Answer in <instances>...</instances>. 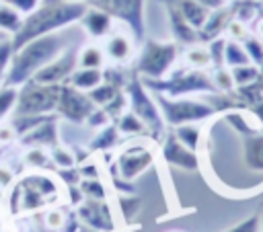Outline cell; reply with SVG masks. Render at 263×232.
I'll return each instance as SVG.
<instances>
[{"instance_id": "6", "label": "cell", "mask_w": 263, "mask_h": 232, "mask_svg": "<svg viewBox=\"0 0 263 232\" xmlns=\"http://www.w3.org/2000/svg\"><path fill=\"white\" fill-rule=\"evenodd\" d=\"M154 101L160 109V115L164 119V123H168L171 127L177 125H185V123H201L210 117H214L216 113H220L212 101H197V99H189V96H164L158 92H152Z\"/></svg>"}, {"instance_id": "30", "label": "cell", "mask_w": 263, "mask_h": 232, "mask_svg": "<svg viewBox=\"0 0 263 232\" xmlns=\"http://www.w3.org/2000/svg\"><path fill=\"white\" fill-rule=\"evenodd\" d=\"M173 136H175L183 146H187L189 150L197 152V148H199V140H201V129H199L195 123L177 125L175 131H173Z\"/></svg>"}, {"instance_id": "32", "label": "cell", "mask_w": 263, "mask_h": 232, "mask_svg": "<svg viewBox=\"0 0 263 232\" xmlns=\"http://www.w3.org/2000/svg\"><path fill=\"white\" fill-rule=\"evenodd\" d=\"M115 125H117L119 133H123V136H140V133L146 131L144 123H142L132 111H123V113L115 119Z\"/></svg>"}, {"instance_id": "40", "label": "cell", "mask_w": 263, "mask_h": 232, "mask_svg": "<svg viewBox=\"0 0 263 232\" xmlns=\"http://www.w3.org/2000/svg\"><path fill=\"white\" fill-rule=\"evenodd\" d=\"M249 35H251L249 25H245V23H240V21H236V18H232V21L228 23L226 31H224V37H226V39H232V41H238V43L245 41Z\"/></svg>"}, {"instance_id": "27", "label": "cell", "mask_w": 263, "mask_h": 232, "mask_svg": "<svg viewBox=\"0 0 263 232\" xmlns=\"http://www.w3.org/2000/svg\"><path fill=\"white\" fill-rule=\"evenodd\" d=\"M121 90H123V86H119V84L109 82V80L103 78V82H101L99 86H95L92 90H88L86 94L90 96V101L95 103V107H105V105H109Z\"/></svg>"}, {"instance_id": "8", "label": "cell", "mask_w": 263, "mask_h": 232, "mask_svg": "<svg viewBox=\"0 0 263 232\" xmlns=\"http://www.w3.org/2000/svg\"><path fill=\"white\" fill-rule=\"evenodd\" d=\"M90 4L103 8L113 21L123 23L134 41L146 39V0H95Z\"/></svg>"}, {"instance_id": "4", "label": "cell", "mask_w": 263, "mask_h": 232, "mask_svg": "<svg viewBox=\"0 0 263 232\" xmlns=\"http://www.w3.org/2000/svg\"><path fill=\"white\" fill-rule=\"evenodd\" d=\"M123 90H125V96H127L129 111L144 123L146 131L152 138L160 140L164 136V119H162L160 109L154 101V94L146 88V84L142 82V78L136 72L125 80Z\"/></svg>"}, {"instance_id": "22", "label": "cell", "mask_w": 263, "mask_h": 232, "mask_svg": "<svg viewBox=\"0 0 263 232\" xmlns=\"http://www.w3.org/2000/svg\"><path fill=\"white\" fill-rule=\"evenodd\" d=\"M185 66L187 68H195V70H208L212 68V60H210V51L205 47V43H195V45H187L185 53H183Z\"/></svg>"}, {"instance_id": "28", "label": "cell", "mask_w": 263, "mask_h": 232, "mask_svg": "<svg viewBox=\"0 0 263 232\" xmlns=\"http://www.w3.org/2000/svg\"><path fill=\"white\" fill-rule=\"evenodd\" d=\"M23 14L18 10H14L12 6L0 2V31L8 37H12L14 33H18L21 25H23Z\"/></svg>"}, {"instance_id": "46", "label": "cell", "mask_w": 263, "mask_h": 232, "mask_svg": "<svg viewBox=\"0 0 263 232\" xmlns=\"http://www.w3.org/2000/svg\"><path fill=\"white\" fill-rule=\"evenodd\" d=\"M251 25H253V31H251V33L263 41V14H259V16H257V18H255Z\"/></svg>"}, {"instance_id": "10", "label": "cell", "mask_w": 263, "mask_h": 232, "mask_svg": "<svg viewBox=\"0 0 263 232\" xmlns=\"http://www.w3.org/2000/svg\"><path fill=\"white\" fill-rule=\"evenodd\" d=\"M154 152L144 146V144H129L127 148H123V152H119L117 160H115V168L119 172L121 179L125 181H134L136 177L144 175L152 164H154Z\"/></svg>"}, {"instance_id": "17", "label": "cell", "mask_w": 263, "mask_h": 232, "mask_svg": "<svg viewBox=\"0 0 263 232\" xmlns=\"http://www.w3.org/2000/svg\"><path fill=\"white\" fill-rule=\"evenodd\" d=\"M164 2V8H166V18H168V27H171V33L175 37V43L179 45H195L199 43V37H197V29H193L183 16L181 12L177 10V6L171 2V0H162Z\"/></svg>"}, {"instance_id": "5", "label": "cell", "mask_w": 263, "mask_h": 232, "mask_svg": "<svg viewBox=\"0 0 263 232\" xmlns=\"http://www.w3.org/2000/svg\"><path fill=\"white\" fill-rule=\"evenodd\" d=\"M179 53H181V45L175 41L144 39L142 51L134 64V72L140 78H164L175 68Z\"/></svg>"}, {"instance_id": "13", "label": "cell", "mask_w": 263, "mask_h": 232, "mask_svg": "<svg viewBox=\"0 0 263 232\" xmlns=\"http://www.w3.org/2000/svg\"><path fill=\"white\" fill-rule=\"evenodd\" d=\"M160 156H162L166 166H173V168H179V170H185V172H197L199 170L197 152H193L187 146H183L173 133L162 140Z\"/></svg>"}, {"instance_id": "38", "label": "cell", "mask_w": 263, "mask_h": 232, "mask_svg": "<svg viewBox=\"0 0 263 232\" xmlns=\"http://www.w3.org/2000/svg\"><path fill=\"white\" fill-rule=\"evenodd\" d=\"M212 60V68H222L224 66V47H226V37H218L205 43Z\"/></svg>"}, {"instance_id": "3", "label": "cell", "mask_w": 263, "mask_h": 232, "mask_svg": "<svg viewBox=\"0 0 263 232\" xmlns=\"http://www.w3.org/2000/svg\"><path fill=\"white\" fill-rule=\"evenodd\" d=\"M150 92L164 96H189V94H218V88L208 70L195 68H173L164 78H142Z\"/></svg>"}, {"instance_id": "48", "label": "cell", "mask_w": 263, "mask_h": 232, "mask_svg": "<svg viewBox=\"0 0 263 232\" xmlns=\"http://www.w3.org/2000/svg\"><path fill=\"white\" fill-rule=\"evenodd\" d=\"M6 37H8V35H4V33L0 31V41H2V39H6Z\"/></svg>"}, {"instance_id": "41", "label": "cell", "mask_w": 263, "mask_h": 232, "mask_svg": "<svg viewBox=\"0 0 263 232\" xmlns=\"http://www.w3.org/2000/svg\"><path fill=\"white\" fill-rule=\"evenodd\" d=\"M25 162L29 166H33V168H47L51 164V158L45 154L43 148H31L27 152V156H25Z\"/></svg>"}, {"instance_id": "15", "label": "cell", "mask_w": 263, "mask_h": 232, "mask_svg": "<svg viewBox=\"0 0 263 232\" xmlns=\"http://www.w3.org/2000/svg\"><path fill=\"white\" fill-rule=\"evenodd\" d=\"M78 23L82 25L84 33L92 39H105L113 31V18L103 8L92 6V4L86 6V10H84V14Z\"/></svg>"}, {"instance_id": "36", "label": "cell", "mask_w": 263, "mask_h": 232, "mask_svg": "<svg viewBox=\"0 0 263 232\" xmlns=\"http://www.w3.org/2000/svg\"><path fill=\"white\" fill-rule=\"evenodd\" d=\"M212 80H214L218 92H224V94H232V92H234V82H232L230 70H228L226 66H222V68H214V72H212Z\"/></svg>"}, {"instance_id": "1", "label": "cell", "mask_w": 263, "mask_h": 232, "mask_svg": "<svg viewBox=\"0 0 263 232\" xmlns=\"http://www.w3.org/2000/svg\"><path fill=\"white\" fill-rule=\"evenodd\" d=\"M86 2L82 0H43L31 14L23 18L18 33H14L12 47H21L31 39L58 33L74 23H78L86 10Z\"/></svg>"}, {"instance_id": "34", "label": "cell", "mask_w": 263, "mask_h": 232, "mask_svg": "<svg viewBox=\"0 0 263 232\" xmlns=\"http://www.w3.org/2000/svg\"><path fill=\"white\" fill-rule=\"evenodd\" d=\"M240 43H242V47H245V51H247V55H249V62L263 70V41L251 33V35H249L245 41H240Z\"/></svg>"}, {"instance_id": "33", "label": "cell", "mask_w": 263, "mask_h": 232, "mask_svg": "<svg viewBox=\"0 0 263 232\" xmlns=\"http://www.w3.org/2000/svg\"><path fill=\"white\" fill-rule=\"evenodd\" d=\"M78 189H80L82 197H88V199H107V187L103 185L101 179H80Z\"/></svg>"}, {"instance_id": "43", "label": "cell", "mask_w": 263, "mask_h": 232, "mask_svg": "<svg viewBox=\"0 0 263 232\" xmlns=\"http://www.w3.org/2000/svg\"><path fill=\"white\" fill-rule=\"evenodd\" d=\"M0 2H4V4H8V6H12L14 10H18L23 16H27V14H31L43 0H0Z\"/></svg>"}, {"instance_id": "24", "label": "cell", "mask_w": 263, "mask_h": 232, "mask_svg": "<svg viewBox=\"0 0 263 232\" xmlns=\"http://www.w3.org/2000/svg\"><path fill=\"white\" fill-rule=\"evenodd\" d=\"M117 142H119V129H117V125L115 123H107L92 138V142L88 144V150L105 152V150H111L113 146H117Z\"/></svg>"}, {"instance_id": "14", "label": "cell", "mask_w": 263, "mask_h": 232, "mask_svg": "<svg viewBox=\"0 0 263 232\" xmlns=\"http://www.w3.org/2000/svg\"><path fill=\"white\" fill-rule=\"evenodd\" d=\"M103 51H105V57L117 66H125L134 60L136 55V41L132 35L127 33H121V31H111L107 37H105V43H103Z\"/></svg>"}, {"instance_id": "20", "label": "cell", "mask_w": 263, "mask_h": 232, "mask_svg": "<svg viewBox=\"0 0 263 232\" xmlns=\"http://www.w3.org/2000/svg\"><path fill=\"white\" fill-rule=\"evenodd\" d=\"M234 96L242 103V109H247L255 119L263 123V84L261 82L234 88Z\"/></svg>"}, {"instance_id": "39", "label": "cell", "mask_w": 263, "mask_h": 232, "mask_svg": "<svg viewBox=\"0 0 263 232\" xmlns=\"http://www.w3.org/2000/svg\"><path fill=\"white\" fill-rule=\"evenodd\" d=\"M12 39L6 37L0 41V86L4 84V78H6V72H8V64H10V57H12Z\"/></svg>"}, {"instance_id": "42", "label": "cell", "mask_w": 263, "mask_h": 232, "mask_svg": "<svg viewBox=\"0 0 263 232\" xmlns=\"http://www.w3.org/2000/svg\"><path fill=\"white\" fill-rule=\"evenodd\" d=\"M224 232H259V214H253V216L245 218L242 222L226 228Z\"/></svg>"}, {"instance_id": "2", "label": "cell", "mask_w": 263, "mask_h": 232, "mask_svg": "<svg viewBox=\"0 0 263 232\" xmlns=\"http://www.w3.org/2000/svg\"><path fill=\"white\" fill-rule=\"evenodd\" d=\"M66 47H68L66 39L62 35H58V33L31 39L25 45L16 47L12 51V57H10V64H8V72H6V78H4L2 86H16V88L23 86L45 64H49L53 57H58Z\"/></svg>"}, {"instance_id": "26", "label": "cell", "mask_w": 263, "mask_h": 232, "mask_svg": "<svg viewBox=\"0 0 263 232\" xmlns=\"http://www.w3.org/2000/svg\"><path fill=\"white\" fill-rule=\"evenodd\" d=\"M105 51L103 45L88 43L78 49V68H105Z\"/></svg>"}, {"instance_id": "50", "label": "cell", "mask_w": 263, "mask_h": 232, "mask_svg": "<svg viewBox=\"0 0 263 232\" xmlns=\"http://www.w3.org/2000/svg\"><path fill=\"white\" fill-rule=\"evenodd\" d=\"M82 2H86V4H90V2H95V0H82Z\"/></svg>"}, {"instance_id": "51", "label": "cell", "mask_w": 263, "mask_h": 232, "mask_svg": "<svg viewBox=\"0 0 263 232\" xmlns=\"http://www.w3.org/2000/svg\"><path fill=\"white\" fill-rule=\"evenodd\" d=\"M257 2H263V0H257Z\"/></svg>"}, {"instance_id": "37", "label": "cell", "mask_w": 263, "mask_h": 232, "mask_svg": "<svg viewBox=\"0 0 263 232\" xmlns=\"http://www.w3.org/2000/svg\"><path fill=\"white\" fill-rule=\"evenodd\" d=\"M49 158H51V162H53L58 168H72V166H76V158H74V152H70V150L62 148L60 144L51 148V154H49Z\"/></svg>"}, {"instance_id": "18", "label": "cell", "mask_w": 263, "mask_h": 232, "mask_svg": "<svg viewBox=\"0 0 263 232\" xmlns=\"http://www.w3.org/2000/svg\"><path fill=\"white\" fill-rule=\"evenodd\" d=\"M232 21V8H230V2L222 8H216V10H210L205 23L199 27L197 31V37H199V43H208L212 39H218V37H224V31L228 27V23Z\"/></svg>"}, {"instance_id": "49", "label": "cell", "mask_w": 263, "mask_h": 232, "mask_svg": "<svg viewBox=\"0 0 263 232\" xmlns=\"http://www.w3.org/2000/svg\"><path fill=\"white\" fill-rule=\"evenodd\" d=\"M259 82H261V84H263V70H261V80H259Z\"/></svg>"}, {"instance_id": "16", "label": "cell", "mask_w": 263, "mask_h": 232, "mask_svg": "<svg viewBox=\"0 0 263 232\" xmlns=\"http://www.w3.org/2000/svg\"><path fill=\"white\" fill-rule=\"evenodd\" d=\"M58 115L49 117L47 121L21 136V144L29 148H53L58 146Z\"/></svg>"}, {"instance_id": "29", "label": "cell", "mask_w": 263, "mask_h": 232, "mask_svg": "<svg viewBox=\"0 0 263 232\" xmlns=\"http://www.w3.org/2000/svg\"><path fill=\"white\" fill-rule=\"evenodd\" d=\"M228 70H230V76H232L234 88L249 86V84H255V82H259V80H261V68H257L255 64H245V66L228 68Z\"/></svg>"}, {"instance_id": "31", "label": "cell", "mask_w": 263, "mask_h": 232, "mask_svg": "<svg viewBox=\"0 0 263 232\" xmlns=\"http://www.w3.org/2000/svg\"><path fill=\"white\" fill-rule=\"evenodd\" d=\"M245 64H251V62H249V55H247L242 43L232 41V39H226V47H224V66H226V68H236V66H245Z\"/></svg>"}, {"instance_id": "47", "label": "cell", "mask_w": 263, "mask_h": 232, "mask_svg": "<svg viewBox=\"0 0 263 232\" xmlns=\"http://www.w3.org/2000/svg\"><path fill=\"white\" fill-rule=\"evenodd\" d=\"M259 232H263V209L259 214Z\"/></svg>"}, {"instance_id": "21", "label": "cell", "mask_w": 263, "mask_h": 232, "mask_svg": "<svg viewBox=\"0 0 263 232\" xmlns=\"http://www.w3.org/2000/svg\"><path fill=\"white\" fill-rule=\"evenodd\" d=\"M101 82H103V68H76L68 80V84H72L82 92L92 90Z\"/></svg>"}, {"instance_id": "11", "label": "cell", "mask_w": 263, "mask_h": 232, "mask_svg": "<svg viewBox=\"0 0 263 232\" xmlns=\"http://www.w3.org/2000/svg\"><path fill=\"white\" fill-rule=\"evenodd\" d=\"M76 214H78L80 222L86 224L90 230H97V232H115L117 230V222H115L113 209H111L107 199L84 197L78 203Z\"/></svg>"}, {"instance_id": "25", "label": "cell", "mask_w": 263, "mask_h": 232, "mask_svg": "<svg viewBox=\"0 0 263 232\" xmlns=\"http://www.w3.org/2000/svg\"><path fill=\"white\" fill-rule=\"evenodd\" d=\"M117 207L121 211V218L127 226H132L136 222V218L140 216L142 209V199L136 193H117Z\"/></svg>"}, {"instance_id": "52", "label": "cell", "mask_w": 263, "mask_h": 232, "mask_svg": "<svg viewBox=\"0 0 263 232\" xmlns=\"http://www.w3.org/2000/svg\"><path fill=\"white\" fill-rule=\"evenodd\" d=\"M125 232H127V230H125Z\"/></svg>"}, {"instance_id": "23", "label": "cell", "mask_w": 263, "mask_h": 232, "mask_svg": "<svg viewBox=\"0 0 263 232\" xmlns=\"http://www.w3.org/2000/svg\"><path fill=\"white\" fill-rule=\"evenodd\" d=\"M261 6H263V2H257V0H234V2H230L232 18L251 27V23L261 14Z\"/></svg>"}, {"instance_id": "44", "label": "cell", "mask_w": 263, "mask_h": 232, "mask_svg": "<svg viewBox=\"0 0 263 232\" xmlns=\"http://www.w3.org/2000/svg\"><path fill=\"white\" fill-rule=\"evenodd\" d=\"M86 123H88L90 127H97V129H101L103 125H107V123H109V115H107V113H105L101 107H95V111L88 115Z\"/></svg>"}, {"instance_id": "7", "label": "cell", "mask_w": 263, "mask_h": 232, "mask_svg": "<svg viewBox=\"0 0 263 232\" xmlns=\"http://www.w3.org/2000/svg\"><path fill=\"white\" fill-rule=\"evenodd\" d=\"M58 94L60 84H39L29 80L18 86L12 115H51L55 113Z\"/></svg>"}, {"instance_id": "19", "label": "cell", "mask_w": 263, "mask_h": 232, "mask_svg": "<svg viewBox=\"0 0 263 232\" xmlns=\"http://www.w3.org/2000/svg\"><path fill=\"white\" fill-rule=\"evenodd\" d=\"M242 142V160L247 168L263 172V131H253L240 136Z\"/></svg>"}, {"instance_id": "12", "label": "cell", "mask_w": 263, "mask_h": 232, "mask_svg": "<svg viewBox=\"0 0 263 232\" xmlns=\"http://www.w3.org/2000/svg\"><path fill=\"white\" fill-rule=\"evenodd\" d=\"M76 68H78V49L68 45L58 57L45 64L31 80L39 84H66Z\"/></svg>"}, {"instance_id": "35", "label": "cell", "mask_w": 263, "mask_h": 232, "mask_svg": "<svg viewBox=\"0 0 263 232\" xmlns=\"http://www.w3.org/2000/svg\"><path fill=\"white\" fill-rule=\"evenodd\" d=\"M16 94H18L16 86H0V123L14 111Z\"/></svg>"}, {"instance_id": "9", "label": "cell", "mask_w": 263, "mask_h": 232, "mask_svg": "<svg viewBox=\"0 0 263 232\" xmlns=\"http://www.w3.org/2000/svg\"><path fill=\"white\" fill-rule=\"evenodd\" d=\"M95 111V103L90 96L72 84H60V94H58V105H55V115L64 117L72 123H86L88 115Z\"/></svg>"}, {"instance_id": "45", "label": "cell", "mask_w": 263, "mask_h": 232, "mask_svg": "<svg viewBox=\"0 0 263 232\" xmlns=\"http://www.w3.org/2000/svg\"><path fill=\"white\" fill-rule=\"evenodd\" d=\"M195 2H199V4L205 6L208 10H216V8H222V6L228 4V0H195Z\"/></svg>"}]
</instances>
